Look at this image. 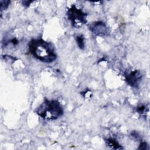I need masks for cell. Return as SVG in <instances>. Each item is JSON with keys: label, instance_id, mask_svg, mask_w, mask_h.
Returning a JSON list of instances; mask_svg holds the SVG:
<instances>
[{"label": "cell", "instance_id": "obj_7", "mask_svg": "<svg viewBox=\"0 0 150 150\" xmlns=\"http://www.w3.org/2000/svg\"><path fill=\"white\" fill-rule=\"evenodd\" d=\"M76 40L79 48L81 50H83L85 48V38L83 35H79L76 37Z\"/></svg>", "mask_w": 150, "mask_h": 150}, {"label": "cell", "instance_id": "obj_5", "mask_svg": "<svg viewBox=\"0 0 150 150\" xmlns=\"http://www.w3.org/2000/svg\"><path fill=\"white\" fill-rule=\"evenodd\" d=\"M125 80L132 87L137 88L142 79V75L139 70H134L129 73H125Z\"/></svg>", "mask_w": 150, "mask_h": 150}, {"label": "cell", "instance_id": "obj_11", "mask_svg": "<svg viewBox=\"0 0 150 150\" xmlns=\"http://www.w3.org/2000/svg\"><path fill=\"white\" fill-rule=\"evenodd\" d=\"M33 1H22V4L23 6H26V7H28L29 6L30 4L31 3H32Z\"/></svg>", "mask_w": 150, "mask_h": 150}, {"label": "cell", "instance_id": "obj_2", "mask_svg": "<svg viewBox=\"0 0 150 150\" xmlns=\"http://www.w3.org/2000/svg\"><path fill=\"white\" fill-rule=\"evenodd\" d=\"M35 112L43 120L53 121L59 118L63 115V109L58 100L45 98L37 107Z\"/></svg>", "mask_w": 150, "mask_h": 150}, {"label": "cell", "instance_id": "obj_6", "mask_svg": "<svg viewBox=\"0 0 150 150\" xmlns=\"http://www.w3.org/2000/svg\"><path fill=\"white\" fill-rule=\"evenodd\" d=\"M105 142L106 145L114 149H122V146L118 143V142L113 138H108L105 139Z\"/></svg>", "mask_w": 150, "mask_h": 150}, {"label": "cell", "instance_id": "obj_9", "mask_svg": "<svg viewBox=\"0 0 150 150\" xmlns=\"http://www.w3.org/2000/svg\"><path fill=\"white\" fill-rule=\"evenodd\" d=\"M146 105H139V106L137 107L136 111L139 114H143L145 113V111H146Z\"/></svg>", "mask_w": 150, "mask_h": 150}, {"label": "cell", "instance_id": "obj_1", "mask_svg": "<svg viewBox=\"0 0 150 150\" xmlns=\"http://www.w3.org/2000/svg\"><path fill=\"white\" fill-rule=\"evenodd\" d=\"M28 50L33 57L43 63H52L57 58L53 45L42 38L32 39L29 42Z\"/></svg>", "mask_w": 150, "mask_h": 150}, {"label": "cell", "instance_id": "obj_10", "mask_svg": "<svg viewBox=\"0 0 150 150\" xmlns=\"http://www.w3.org/2000/svg\"><path fill=\"white\" fill-rule=\"evenodd\" d=\"M147 146H148L147 143L142 141V142H141L140 145L138 147V149H146L147 148Z\"/></svg>", "mask_w": 150, "mask_h": 150}, {"label": "cell", "instance_id": "obj_4", "mask_svg": "<svg viewBox=\"0 0 150 150\" xmlns=\"http://www.w3.org/2000/svg\"><path fill=\"white\" fill-rule=\"evenodd\" d=\"M88 29L92 34L96 36H107L110 33L109 28L102 21H96L90 23Z\"/></svg>", "mask_w": 150, "mask_h": 150}, {"label": "cell", "instance_id": "obj_8", "mask_svg": "<svg viewBox=\"0 0 150 150\" xmlns=\"http://www.w3.org/2000/svg\"><path fill=\"white\" fill-rule=\"evenodd\" d=\"M11 4L10 1H0V9L1 11L6 10L9 6Z\"/></svg>", "mask_w": 150, "mask_h": 150}, {"label": "cell", "instance_id": "obj_3", "mask_svg": "<svg viewBox=\"0 0 150 150\" xmlns=\"http://www.w3.org/2000/svg\"><path fill=\"white\" fill-rule=\"evenodd\" d=\"M87 14L82 9L76 7L75 5H72L67 11V17L71 23L72 27L80 28L87 23Z\"/></svg>", "mask_w": 150, "mask_h": 150}]
</instances>
